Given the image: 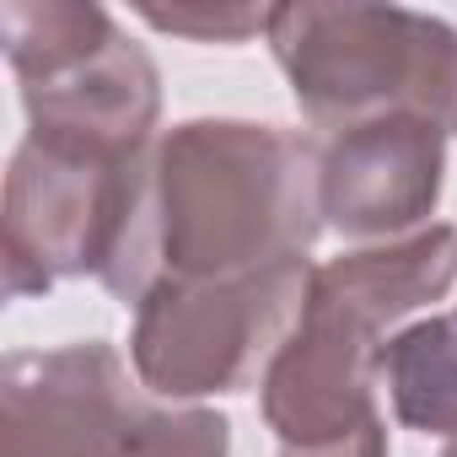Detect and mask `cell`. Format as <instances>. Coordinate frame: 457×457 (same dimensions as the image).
<instances>
[{
  "instance_id": "obj_9",
  "label": "cell",
  "mask_w": 457,
  "mask_h": 457,
  "mask_svg": "<svg viewBox=\"0 0 457 457\" xmlns=\"http://www.w3.org/2000/svg\"><path fill=\"white\" fill-rule=\"evenodd\" d=\"M382 387L409 430L457 436V318L403 323L382 345Z\"/></svg>"
},
{
  "instance_id": "obj_11",
  "label": "cell",
  "mask_w": 457,
  "mask_h": 457,
  "mask_svg": "<svg viewBox=\"0 0 457 457\" xmlns=\"http://www.w3.org/2000/svg\"><path fill=\"white\" fill-rule=\"evenodd\" d=\"M280 457H387V425L371 420L355 436L339 441H318V446H280Z\"/></svg>"
},
{
  "instance_id": "obj_5",
  "label": "cell",
  "mask_w": 457,
  "mask_h": 457,
  "mask_svg": "<svg viewBox=\"0 0 457 457\" xmlns=\"http://www.w3.org/2000/svg\"><path fill=\"white\" fill-rule=\"evenodd\" d=\"M232 425L215 409L167 403L108 339L6 361L0 457H226Z\"/></svg>"
},
{
  "instance_id": "obj_1",
  "label": "cell",
  "mask_w": 457,
  "mask_h": 457,
  "mask_svg": "<svg viewBox=\"0 0 457 457\" xmlns=\"http://www.w3.org/2000/svg\"><path fill=\"white\" fill-rule=\"evenodd\" d=\"M318 232V145L280 124L188 119L140 156L103 286L140 302L167 280H243L302 264Z\"/></svg>"
},
{
  "instance_id": "obj_12",
  "label": "cell",
  "mask_w": 457,
  "mask_h": 457,
  "mask_svg": "<svg viewBox=\"0 0 457 457\" xmlns=\"http://www.w3.org/2000/svg\"><path fill=\"white\" fill-rule=\"evenodd\" d=\"M441 457H457V436H452V446H446V452H441Z\"/></svg>"
},
{
  "instance_id": "obj_10",
  "label": "cell",
  "mask_w": 457,
  "mask_h": 457,
  "mask_svg": "<svg viewBox=\"0 0 457 457\" xmlns=\"http://www.w3.org/2000/svg\"><path fill=\"white\" fill-rule=\"evenodd\" d=\"M140 17L162 33H183V38H204V44H243L270 28V12H253V6H215V12L210 6H172V12L145 6Z\"/></svg>"
},
{
  "instance_id": "obj_2",
  "label": "cell",
  "mask_w": 457,
  "mask_h": 457,
  "mask_svg": "<svg viewBox=\"0 0 457 457\" xmlns=\"http://www.w3.org/2000/svg\"><path fill=\"white\" fill-rule=\"evenodd\" d=\"M457 280V232L425 226L398 243H366L312 264L307 302L259 377V403L280 446L355 436L377 414L382 345L398 323L441 302Z\"/></svg>"
},
{
  "instance_id": "obj_7",
  "label": "cell",
  "mask_w": 457,
  "mask_h": 457,
  "mask_svg": "<svg viewBox=\"0 0 457 457\" xmlns=\"http://www.w3.org/2000/svg\"><path fill=\"white\" fill-rule=\"evenodd\" d=\"M135 162L71 156L22 140L6 178V291L38 296L71 275H108L135 194Z\"/></svg>"
},
{
  "instance_id": "obj_3",
  "label": "cell",
  "mask_w": 457,
  "mask_h": 457,
  "mask_svg": "<svg viewBox=\"0 0 457 457\" xmlns=\"http://www.w3.org/2000/svg\"><path fill=\"white\" fill-rule=\"evenodd\" d=\"M318 129L425 119L457 135V28L409 6H275L264 28Z\"/></svg>"
},
{
  "instance_id": "obj_6",
  "label": "cell",
  "mask_w": 457,
  "mask_h": 457,
  "mask_svg": "<svg viewBox=\"0 0 457 457\" xmlns=\"http://www.w3.org/2000/svg\"><path fill=\"white\" fill-rule=\"evenodd\" d=\"M312 264H280L243 280H167L135 302L129 361L135 377L167 398H210L237 393L270 371L275 350L286 345L302 302H307Z\"/></svg>"
},
{
  "instance_id": "obj_4",
  "label": "cell",
  "mask_w": 457,
  "mask_h": 457,
  "mask_svg": "<svg viewBox=\"0 0 457 457\" xmlns=\"http://www.w3.org/2000/svg\"><path fill=\"white\" fill-rule=\"evenodd\" d=\"M0 33L22 87L28 140L97 162H135L151 151L162 81L151 54L124 38L103 6L6 0Z\"/></svg>"
},
{
  "instance_id": "obj_8",
  "label": "cell",
  "mask_w": 457,
  "mask_h": 457,
  "mask_svg": "<svg viewBox=\"0 0 457 457\" xmlns=\"http://www.w3.org/2000/svg\"><path fill=\"white\" fill-rule=\"evenodd\" d=\"M446 183V135L393 113L334 129L318 145V210L339 237L398 243L430 220Z\"/></svg>"
}]
</instances>
